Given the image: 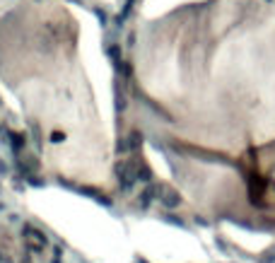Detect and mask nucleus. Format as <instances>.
I'll return each mask as SVG.
<instances>
[{"label":"nucleus","instance_id":"f257e3e1","mask_svg":"<svg viewBox=\"0 0 275 263\" xmlns=\"http://www.w3.org/2000/svg\"><path fill=\"white\" fill-rule=\"evenodd\" d=\"M140 167L143 164L138 162V160H123V162L116 164V179H119L121 189H130L133 183L138 181V176H140Z\"/></svg>","mask_w":275,"mask_h":263},{"label":"nucleus","instance_id":"f03ea898","mask_svg":"<svg viewBox=\"0 0 275 263\" xmlns=\"http://www.w3.org/2000/svg\"><path fill=\"white\" fill-rule=\"evenodd\" d=\"M159 200L164 203L167 208H176V205L181 203V196H179L174 189H167V186H162V189H159Z\"/></svg>","mask_w":275,"mask_h":263},{"label":"nucleus","instance_id":"7ed1b4c3","mask_svg":"<svg viewBox=\"0 0 275 263\" xmlns=\"http://www.w3.org/2000/svg\"><path fill=\"white\" fill-rule=\"evenodd\" d=\"M159 189H162L159 183H150V186L143 191V196H140V198H143V200H140V203H143V208H147V205H150L155 198H159Z\"/></svg>","mask_w":275,"mask_h":263},{"label":"nucleus","instance_id":"20e7f679","mask_svg":"<svg viewBox=\"0 0 275 263\" xmlns=\"http://www.w3.org/2000/svg\"><path fill=\"white\" fill-rule=\"evenodd\" d=\"M24 236H27V242H37V244L46 246V234L41 232V229H37V227L27 225L24 227Z\"/></svg>","mask_w":275,"mask_h":263},{"label":"nucleus","instance_id":"39448f33","mask_svg":"<svg viewBox=\"0 0 275 263\" xmlns=\"http://www.w3.org/2000/svg\"><path fill=\"white\" fill-rule=\"evenodd\" d=\"M27 251L29 254H34V256H39L41 251H44V246L37 244V242H27Z\"/></svg>","mask_w":275,"mask_h":263},{"label":"nucleus","instance_id":"423d86ee","mask_svg":"<svg viewBox=\"0 0 275 263\" xmlns=\"http://www.w3.org/2000/svg\"><path fill=\"white\" fill-rule=\"evenodd\" d=\"M22 145H24V138H22V136H12V147H15V150H22Z\"/></svg>","mask_w":275,"mask_h":263},{"label":"nucleus","instance_id":"0eeeda50","mask_svg":"<svg viewBox=\"0 0 275 263\" xmlns=\"http://www.w3.org/2000/svg\"><path fill=\"white\" fill-rule=\"evenodd\" d=\"M51 140H53V143H61V140H63V133H51Z\"/></svg>","mask_w":275,"mask_h":263},{"label":"nucleus","instance_id":"6e6552de","mask_svg":"<svg viewBox=\"0 0 275 263\" xmlns=\"http://www.w3.org/2000/svg\"><path fill=\"white\" fill-rule=\"evenodd\" d=\"M19 263H34V261H32L29 256H24V258H22V261H19Z\"/></svg>","mask_w":275,"mask_h":263},{"label":"nucleus","instance_id":"1a4fd4ad","mask_svg":"<svg viewBox=\"0 0 275 263\" xmlns=\"http://www.w3.org/2000/svg\"><path fill=\"white\" fill-rule=\"evenodd\" d=\"M0 263H3V254H0Z\"/></svg>","mask_w":275,"mask_h":263}]
</instances>
